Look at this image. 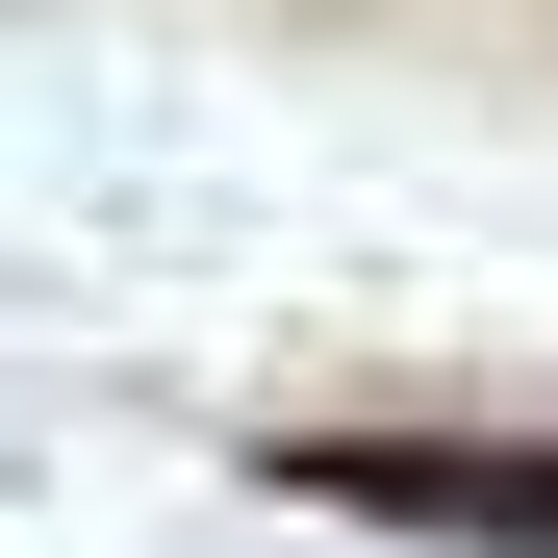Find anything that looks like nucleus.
I'll list each match as a JSON object with an SVG mask.
<instances>
[{"mask_svg": "<svg viewBox=\"0 0 558 558\" xmlns=\"http://www.w3.org/2000/svg\"><path fill=\"white\" fill-rule=\"evenodd\" d=\"M254 483H305L355 533H457V558H558V432H279Z\"/></svg>", "mask_w": 558, "mask_h": 558, "instance_id": "f257e3e1", "label": "nucleus"}]
</instances>
